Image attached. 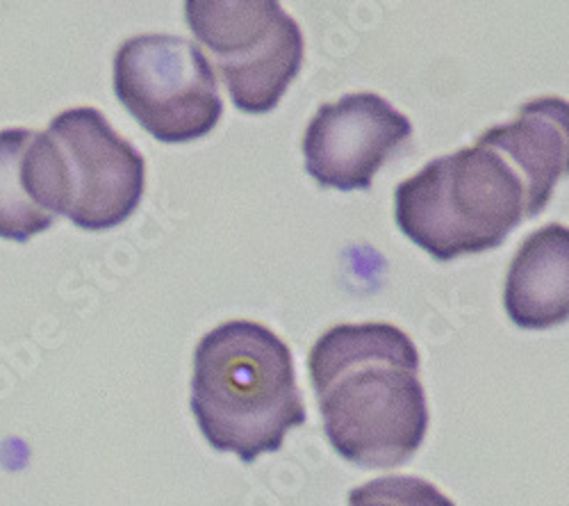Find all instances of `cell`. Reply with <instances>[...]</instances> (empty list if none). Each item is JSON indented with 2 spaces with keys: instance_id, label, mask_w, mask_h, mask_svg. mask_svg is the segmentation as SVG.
Segmentation results:
<instances>
[{
  "instance_id": "6da1fadb",
  "label": "cell",
  "mask_w": 569,
  "mask_h": 506,
  "mask_svg": "<svg viewBox=\"0 0 569 506\" xmlns=\"http://www.w3.org/2000/svg\"><path fill=\"white\" fill-rule=\"evenodd\" d=\"M310 384L328 443L349 464L403 466L429 431L419 354L388 321L338 325L312 345Z\"/></svg>"
},
{
  "instance_id": "7a4b0ae2",
  "label": "cell",
  "mask_w": 569,
  "mask_h": 506,
  "mask_svg": "<svg viewBox=\"0 0 569 506\" xmlns=\"http://www.w3.org/2000/svg\"><path fill=\"white\" fill-rule=\"evenodd\" d=\"M192 413L217 452L244 464L278 452L306 423L290 347L251 319L214 327L194 351Z\"/></svg>"
},
{
  "instance_id": "3957f363",
  "label": "cell",
  "mask_w": 569,
  "mask_h": 506,
  "mask_svg": "<svg viewBox=\"0 0 569 506\" xmlns=\"http://www.w3.org/2000/svg\"><path fill=\"white\" fill-rule=\"evenodd\" d=\"M525 217V180L479 137L431 160L395 190L399 231L440 262L497 249Z\"/></svg>"
},
{
  "instance_id": "277c9868",
  "label": "cell",
  "mask_w": 569,
  "mask_h": 506,
  "mask_svg": "<svg viewBox=\"0 0 569 506\" xmlns=\"http://www.w3.org/2000/svg\"><path fill=\"white\" fill-rule=\"evenodd\" d=\"M184 21L247 115L271 112L301 71V28L276 0H187Z\"/></svg>"
},
{
  "instance_id": "5b68a950",
  "label": "cell",
  "mask_w": 569,
  "mask_h": 506,
  "mask_svg": "<svg viewBox=\"0 0 569 506\" xmlns=\"http://www.w3.org/2000/svg\"><path fill=\"white\" fill-rule=\"evenodd\" d=\"M112 85L126 110L164 145L201 140L223 115L214 71L187 37L126 39L114 56Z\"/></svg>"
},
{
  "instance_id": "8992f818",
  "label": "cell",
  "mask_w": 569,
  "mask_h": 506,
  "mask_svg": "<svg viewBox=\"0 0 569 506\" xmlns=\"http://www.w3.org/2000/svg\"><path fill=\"white\" fill-rule=\"evenodd\" d=\"M46 135L60 156L64 217L84 231H108L137 210L147 162L97 108L60 112Z\"/></svg>"
},
{
  "instance_id": "52a82bcc",
  "label": "cell",
  "mask_w": 569,
  "mask_h": 506,
  "mask_svg": "<svg viewBox=\"0 0 569 506\" xmlns=\"http://www.w3.org/2000/svg\"><path fill=\"white\" fill-rule=\"evenodd\" d=\"M412 123L371 91L323 103L303 135L306 171L319 188L369 190L373 176L408 140Z\"/></svg>"
},
{
  "instance_id": "ba28073f",
  "label": "cell",
  "mask_w": 569,
  "mask_h": 506,
  "mask_svg": "<svg viewBox=\"0 0 569 506\" xmlns=\"http://www.w3.org/2000/svg\"><path fill=\"white\" fill-rule=\"evenodd\" d=\"M479 140L501 151L519 171L527 186L529 217H538L569 167L567 101L538 97L521 106L512 121L483 130Z\"/></svg>"
},
{
  "instance_id": "9c48e42d",
  "label": "cell",
  "mask_w": 569,
  "mask_h": 506,
  "mask_svg": "<svg viewBox=\"0 0 569 506\" xmlns=\"http://www.w3.org/2000/svg\"><path fill=\"white\" fill-rule=\"evenodd\" d=\"M503 308L519 329H551L569 315V231L549 224L519 245L510 260Z\"/></svg>"
},
{
  "instance_id": "30bf717a",
  "label": "cell",
  "mask_w": 569,
  "mask_h": 506,
  "mask_svg": "<svg viewBox=\"0 0 569 506\" xmlns=\"http://www.w3.org/2000/svg\"><path fill=\"white\" fill-rule=\"evenodd\" d=\"M34 130H0V238L26 242L46 231L56 217L46 212L34 195L28 149Z\"/></svg>"
},
{
  "instance_id": "8fae6325",
  "label": "cell",
  "mask_w": 569,
  "mask_h": 506,
  "mask_svg": "<svg viewBox=\"0 0 569 506\" xmlns=\"http://www.w3.org/2000/svg\"><path fill=\"white\" fill-rule=\"evenodd\" d=\"M349 506H456L431 482L419 477H381L353 488Z\"/></svg>"
}]
</instances>
